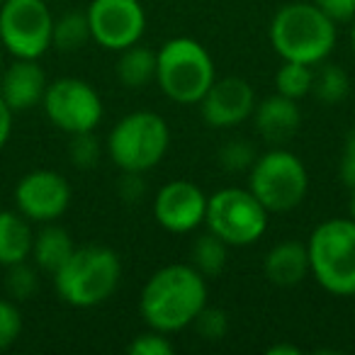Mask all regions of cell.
<instances>
[{"label":"cell","instance_id":"obj_28","mask_svg":"<svg viewBox=\"0 0 355 355\" xmlns=\"http://www.w3.org/2000/svg\"><path fill=\"white\" fill-rule=\"evenodd\" d=\"M22 311L15 304V300H3L0 297V353L17 343L22 336Z\"/></svg>","mask_w":355,"mask_h":355},{"label":"cell","instance_id":"obj_17","mask_svg":"<svg viewBox=\"0 0 355 355\" xmlns=\"http://www.w3.org/2000/svg\"><path fill=\"white\" fill-rule=\"evenodd\" d=\"M263 272L275 287H297L311 275L309 251L302 241H280L266 253Z\"/></svg>","mask_w":355,"mask_h":355},{"label":"cell","instance_id":"obj_18","mask_svg":"<svg viewBox=\"0 0 355 355\" xmlns=\"http://www.w3.org/2000/svg\"><path fill=\"white\" fill-rule=\"evenodd\" d=\"M35 232L30 219L17 209H0V266L10 268L15 263L30 261Z\"/></svg>","mask_w":355,"mask_h":355},{"label":"cell","instance_id":"obj_13","mask_svg":"<svg viewBox=\"0 0 355 355\" xmlns=\"http://www.w3.org/2000/svg\"><path fill=\"white\" fill-rule=\"evenodd\" d=\"M207 195L193 180H171L153 198V217L171 234H193L205 224Z\"/></svg>","mask_w":355,"mask_h":355},{"label":"cell","instance_id":"obj_30","mask_svg":"<svg viewBox=\"0 0 355 355\" xmlns=\"http://www.w3.org/2000/svg\"><path fill=\"white\" fill-rule=\"evenodd\" d=\"M195 331L202 336L205 340H222L224 336L229 334V316L224 309H217V306H205L198 314V319L193 321Z\"/></svg>","mask_w":355,"mask_h":355},{"label":"cell","instance_id":"obj_33","mask_svg":"<svg viewBox=\"0 0 355 355\" xmlns=\"http://www.w3.org/2000/svg\"><path fill=\"white\" fill-rule=\"evenodd\" d=\"M311 3L336 22H353L355 17V0H311Z\"/></svg>","mask_w":355,"mask_h":355},{"label":"cell","instance_id":"obj_5","mask_svg":"<svg viewBox=\"0 0 355 355\" xmlns=\"http://www.w3.org/2000/svg\"><path fill=\"white\" fill-rule=\"evenodd\" d=\"M171 127L158 112L137 110L110 129L105 151L122 173H148L166 158Z\"/></svg>","mask_w":355,"mask_h":355},{"label":"cell","instance_id":"obj_38","mask_svg":"<svg viewBox=\"0 0 355 355\" xmlns=\"http://www.w3.org/2000/svg\"><path fill=\"white\" fill-rule=\"evenodd\" d=\"M0 71H3V46H0Z\"/></svg>","mask_w":355,"mask_h":355},{"label":"cell","instance_id":"obj_26","mask_svg":"<svg viewBox=\"0 0 355 355\" xmlns=\"http://www.w3.org/2000/svg\"><path fill=\"white\" fill-rule=\"evenodd\" d=\"M100 156H103V144L95 137V132H80L71 137L69 158L78 171H90V168H95Z\"/></svg>","mask_w":355,"mask_h":355},{"label":"cell","instance_id":"obj_24","mask_svg":"<svg viewBox=\"0 0 355 355\" xmlns=\"http://www.w3.org/2000/svg\"><path fill=\"white\" fill-rule=\"evenodd\" d=\"M314 88V66L300 61H282L275 73V93L300 103Z\"/></svg>","mask_w":355,"mask_h":355},{"label":"cell","instance_id":"obj_14","mask_svg":"<svg viewBox=\"0 0 355 355\" xmlns=\"http://www.w3.org/2000/svg\"><path fill=\"white\" fill-rule=\"evenodd\" d=\"M256 90L241 76L217 78L205 98L200 100V112L207 127L212 129H234L253 117L256 110Z\"/></svg>","mask_w":355,"mask_h":355},{"label":"cell","instance_id":"obj_23","mask_svg":"<svg viewBox=\"0 0 355 355\" xmlns=\"http://www.w3.org/2000/svg\"><path fill=\"white\" fill-rule=\"evenodd\" d=\"M311 93L324 105H340L350 95V78L345 73V69L329 64V61L319 64V69H314V88H311Z\"/></svg>","mask_w":355,"mask_h":355},{"label":"cell","instance_id":"obj_10","mask_svg":"<svg viewBox=\"0 0 355 355\" xmlns=\"http://www.w3.org/2000/svg\"><path fill=\"white\" fill-rule=\"evenodd\" d=\"M42 107L46 119L69 137L80 132H95L105 114L100 93L78 76L51 80L46 85Z\"/></svg>","mask_w":355,"mask_h":355},{"label":"cell","instance_id":"obj_19","mask_svg":"<svg viewBox=\"0 0 355 355\" xmlns=\"http://www.w3.org/2000/svg\"><path fill=\"white\" fill-rule=\"evenodd\" d=\"M76 251V243L71 239V234L64 227H59L56 222L42 224L40 232H35V241H32V263L40 270L54 275L69 256Z\"/></svg>","mask_w":355,"mask_h":355},{"label":"cell","instance_id":"obj_7","mask_svg":"<svg viewBox=\"0 0 355 355\" xmlns=\"http://www.w3.org/2000/svg\"><path fill=\"white\" fill-rule=\"evenodd\" d=\"M248 190L266 205L268 212H292L309 193V173L297 153L275 146L261 153L248 171Z\"/></svg>","mask_w":355,"mask_h":355},{"label":"cell","instance_id":"obj_22","mask_svg":"<svg viewBox=\"0 0 355 355\" xmlns=\"http://www.w3.org/2000/svg\"><path fill=\"white\" fill-rule=\"evenodd\" d=\"M88 42H93L85 12H64L54 17V37H51V49H59L64 54L83 49Z\"/></svg>","mask_w":355,"mask_h":355},{"label":"cell","instance_id":"obj_36","mask_svg":"<svg viewBox=\"0 0 355 355\" xmlns=\"http://www.w3.org/2000/svg\"><path fill=\"white\" fill-rule=\"evenodd\" d=\"M350 217L355 219V185L350 188Z\"/></svg>","mask_w":355,"mask_h":355},{"label":"cell","instance_id":"obj_21","mask_svg":"<svg viewBox=\"0 0 355 355\" xmlns=\"http://www.w3.org/2000/svg\"><path fill=\"white\" fill-rule=\"evenodd\" d=\"M229 243L222 241L217 234L205 232L190 246V263L202 272L205 277H217L227 268L229 261Z\"/></svg>","mask_w":355,"mask_h":355},{"label":"cell","instance_id":"obj_15","mask_svg":"<svg viewBox=\"0 0 355 355\" xmlns=\"http://www.w3.org/2000/svg\"><path fill=\"white\" fill-rule=\"evenodd\" d=\"M46 73L40 59H15L0 71V95L12 112H27L42 105L46 93Z\"/></svg>","mask_w":355,"mask_h":355},{"label":"cell","instance_id":"obj_39","mask_svg":"<svg viewBox=\"0 0 355 355\" xmlns=\"http://www.w3.org/2000/svg\"><path fill=\"white\" fill-rule=\"evenodd\" d=\"M3 3H6V0H0V6H3Z\"/></svg>","mask_w":355,"mask_h":355},{"label":"cell","instance_id":"obj_32","mask_svg":"<svg viewBox=\"0 0 355 355\" xmlns=\"http://www.w3.org/2000/svg\"><path fill=\"white\" fill-rule=\"evenodd\" d=\"M117 193L127 202H139L146 195V183H144V173H122V180L117 185Z\"/></svg>","mask_w":355,"mask_h":355},{"label":"cell","instance_id":"obj_1","mask_svg":"<svg viewBox=\"0 0 355 355\" xmlns=\"http://www.w3.org/2000/svg\"><path fill=\"white\" fill-rule=\"evenodd\" d=\"M207 277L193 263H171L146 280L139 297V311L148 329L171 336L193 326L207 306Z\"/></svg>","mask_w":355,"mask_h":355},{"label":"cell","instance_id":"obj_20","mask_svg":"<svg viewBox=\"0 0 355 355\" xmlns=\"http://www.w3.org/2000/svg\"><path fill=\"white\" fill-rule=\"evenodd\" d=\"M156 66H158V54L139 42V44H132L127 49L117 51L114 73H117V80L124 88L141 90L146 85L156 83Z\"/></svg>","mask_w":355,"mask_h":355},{"label":"cell","instance_id":"obj_6","mask_svg":"<svg viewBox=\"0 0 355 355\" xmlns=\"http://www.w3.org/2000/svg\"><path fill=\"white\" fill-rule=\"evenodd\" d=\"M314 280L336 297H355V219H326L306 241Z\"/></svg>","mask_w":355,"mask_h":355},{"label":"cell","instance_id":"obj_8","mask_svg":"<svg viewBox=\"0 0 355 355\" xmlns=\"http://www.w3.org/2000/svg\"><path fill=\"white\" fill-rule=\"evenodd\" d=\"M270 212L248 188H222L207 195L205 227L232 248L261 241L268 232Z\"/></svg>","mask_w":355,"mask_h":355},{"label":"cell","instance_id":"obj_37","mask_svg":"<svg viewBox=\"0 0 355 355\" xmlns=\"http://www.w3.org/2000/svg\"><path fill=\"white\" fill-rule=\"evenodd\" d=\"M350 46L355 51V17H353V27H350Z\"/></svg>","mask_w":355,"mask_h":355},{"label":"cell","instance_id":"obj_29","mask_svg":"<svg viewBox=\"0 0 355 355\" xmlns=\"http://www.w3.org/2000/svg\"><path fill=\"white\" fill-rule=\"evenodd\" d=\"M129 355H173L175 345L168 338V334L156 329H148L144 334H137L127 345Z\"/></svg>","mask_w":355,"mask_h":355},{"label":"cell","instance_id":"obj_16","mask_svg":"<svg viewBox=\"0 0 355 355\" xmlns=\"http://www.w3.org/2000/svg\"><path fill=\"white\" fill-rule=\"evenodd\" d=\"M253 124L263 141L282 146L287 144L302 127V110L297 100H290L280 93L268 95L266 100L253 110Z\"/></svg>","mask_w":355,"mask_h":355},{"label":"cell","instance_id":"obj_3","mask_svg":"<svg viewBox=\"0 0 355 355\" xmlns=\"http://www.w3.org/2000/svg\"><path fill=\"white\" fill-rule=\"evenodd\" d=\"M51 280L61 302L76 309H93L117 292L122 280V261L110 246H76Z\"/></svg>","mask_w":355,"mask_h":355},{"label":"cell","instance_id":"obj_2","mask_svg":"<svg viewBox=\"0 0 355 355\" xmlns=\"http://www.w3.org/2000/svg\"><path fill=\"white\" fill-rule=\"evenodd\" d=\"M338 22L331 20L314 3H285L268 27L275 54L282 61L319 66L329 61L338 42Z\"/></svg>","mask_w":355,"mask_h":355},{"label":"cell","instance_id":"obj_4","mask_svg":"<svg viewBox=\"0 0 355 355\" xmlns=\"http://www.w3.org/2000/svg\"><path fill=\"white\" fill-rule=\"evenodd\" d=\"M158 54L156 83L168 100L178 105H200L217 80L212 54L193 37H173Z\"/></svg>","mask_w":355,"mask_h":355},{"label":"cell","instance_id":"obj_12","mask_svg":"<svg viewBox=\"0 0 355 355\" xmlns=\"http://www.w3.org/2000/svg\"><path fill=\"white\" fill-rule=\"evenodd\" d=\"M71 198L73 193H71L69 180L49 168H37L22 175L12 193L17 212L37 224L56 222L64 217Z\"/></svg>","mask_w":355,"mask_h":355},{"label":"cell","instance_id":"obj_27","mask_svg":"<svg viewBox=\"0 0 355 355\" xmlns=\"http://www.w3.org/2000/svg\"><path fill=\"white\" fill-rule=\"evenodd\" d=\"M256 158L258 151L251 141H246V139H232L219 151V166L229 173H248L253 163H256Z\"/></svg>","mask_w":355,"mask_h":355},{"label":"cell","instance_id":"obj_34","mask_svg":"<svg viewBox=\"0 0 355 355\" xmlns=\"http://www.w3.org/2000/svg\"><path fill=\"white\" fill-rule=\"evenodd\" d=\"M12 117H15V112H12V107L6 103V98L0 95V148L6 146L12 134Z\"/></svg>","mask_w":355,"mask_h":355},{"label":"cell","instance_id":"obj_35","mask_svg":"<svg viewBox=\"0 0 355 355\" xmlns=\"http://www.w3.org/2000/svg\"><path fill=\"white\" fill-rule=\"evenodd\" d=\"M268 353H270V355H300L302 350L297 348V345H292V343H275V345H270V348H268Z\"/></svg>","mask_w":355,"mask_h":355},{"label":"cell","instance_id":"obj_25","mask_svg":"<svg viewBox=\"0 0 355 355\" xmlns=\"http://www.w3.org/2000/svg\"><path fill=\"white\" fill-rule=\"evenodd\" d=\"M8 277H6V287L8 295L15 302H27L37 295L40 290V268L30 261L15 263V266L6 268Z\"/></svg>","mask_w":355,"mask_h":355},{"label":"cell","instance_id":"obj_11","mask_svg":"<svg viewBox=\"0 0 355 355\" xmlns=\"http://www.w3.org/2000/svg\"><path fill=\"white\" fill-rule=\"evenodd\" d=\"M85 15L93 42L107 51H122L139 44L146 32L141 0H90Z\"/></svg>","mask_w":355,"mask_h":355},{"label":"cell","instance_id":"obj_31","mask_svg":"<svg viewBox=\"0 0 355 355\" xmlns=\"http://www.w3.org/2000/svg\"><path fill=\"white\" fill-rule=\"evenodd\" d=\"M338 171H340V180H343L345 188H353L355 185V127L348 129V134H345Z\"/></svg>","mask_w":355,"mask_h":355},{"label":"cell","instance_id":"obj_9","mask_svg":"<svg viewBox=\"0 0 355 355\" xmlns=\"http://www.w3.org/2000/svg\"><path fill=\"white\" fill-rule=\"evenodd\" d=\"M54 15L46 0H6L0 6V46L12 59H42L51 49Z\"/></svg>","mask_w":355,"mask_h":355}]
</instances>
